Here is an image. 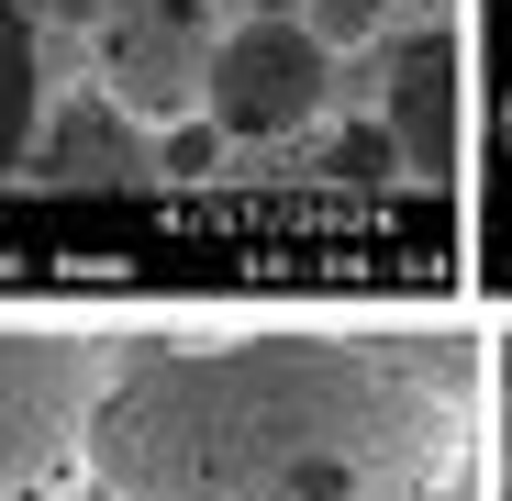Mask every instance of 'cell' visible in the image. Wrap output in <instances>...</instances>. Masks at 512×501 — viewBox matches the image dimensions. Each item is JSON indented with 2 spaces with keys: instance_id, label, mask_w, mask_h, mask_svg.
<instances>
[{
  "instance_id": "cell-6",
  "label": "cell",
  "mask_w": 512,
  "mask_h": 501,
  "mask_svg": "<svg viewBox=\"0 0 512 501\" xmlns=\"http://www.w3.org/2000/svg\"><path fill=\"white\" fill-rule=\"evenodd\" d=\"M23 167H34V179H56V190H145V179H167V167H156V123H134L112 90L45 112V134H34Z\"/></svg>"
},
{
  "instance_id": "cell-11",
  "label": "cell",
  "mask_w": 512,
  "mask_h": 501,
  "mask_svg": "<svg viewBox=\"0 0 512 501\" xmlns=\"http://www.w3.org/2000/svg\"><path fill=\"white\" fill-rule=\"evenodd\" d=\"M23 12H90V0H23Z\"/></svg>"
},
{
  "instance_id": "cell-8",
  "label": "cell",
  "mask_w": 512,
  "mask_h": 501,
  "mask_svg": "<svg viewBox=\"0 0 512 501\" xmlns=\"http://www.w3.org/2000/svg\"><path fill=\"white\" fill-rule=\"evenodd\" d=\"M323 179H346V190L401 179V145H390V123H379V112H368V123H346V134H334V156H323Z\"/></svg>"
},
{
  "instance_id": "cell-9",
  "label": "cell",
  "mask_w": 512,
  "mask_h": 501,
  "mask_svg": "<svg viewBox=\"0 0 512 501\" xmlns=\"http://www.w3.org/2000/svg\"><path fill=\"white\" fill-rule=\"evenodd\" d=\"M301 23H312L323 45H346V34H368V23H379V0H312Z\"/></svg>"
},
{
  "instance_id": "cell-3",
  "label": "cell",
  "mask_w": 512,
  "mask_h": 501,
  "mask_svg": "<svg viewBox=\"0 0 512 501\" xmlns=\"http://www.w3.org/2000/svg\"><path fill=\"white\" fill-rule=\"evenodd\" d=\"M201 112L234 145H301V134H323V112H334V45L301 12L223 23L212 34V67H201Z\"/></svg>"
},
{
  "instance_id": "cell-4",
  "label": "cell",
  "mask_w": 512,
  "mask_h": 501,
  "mask_svg": "<svg viewBox=\"0 0 512 501\" xmlns=\"http://www.w3.org/2000/svg\"><path fill=\"white\" fill-rule=\"evenodd\" d=\"M201 67H212V45H201V23H190V0H134V12L101 23V90H112L134 123L201 112Z\"/></svg>"
},
{
  "instance_id": "cell-2",
  "label": "cell",
  "mask_w": 512,
  "mask_h": 501,
  "mask_svg": "<svg viewBox=\"0 0 512 501\" xmlns=\"http://www.w3.org/2000/svg\"><path fill=\"white\" fill-rule=\"evenodd\" d=\"M123 346L67 323H0V501H78L90 490V412Z\"/></svg>"
},
{
  "instance_id": "cell-12",
  "label": "cell",
  "mask_w": 512,
  "mask_h": 501,
  "mask_svg": "<svg viewBox=\"0 0 512 501\" xmlns=\"http://www.w3.org/2000/svg\"><path fill=\"white\" fill-rule=\"evenodd\" d=\"M457 501H468V490H457Z\"/></svg>"
},
{
  "instance_id": "cell-1",
  "label": "cell",
  "mask_w": 512,
  "mask_h": 501,
  "mask_svg": "<svg viewBox=\"0 0 512 501\" xmlns=\"http://www.w3.org/2000/svg\"><path fill=\"white\" fill-rule=\"evenodd\" d=\"M468 334H156L90 412V501H457Z\"/></svg>"
},
{
  "instance_id": "cell-10",
  "label": "cell",
  "mask_w": 512,
  "mask_h": 501,
  "mask_svg": "<svg viewBox=\"0 0 512 501\" xmlns=\"http://www.w3.org/2000/svg\"><path fill=\"white\" fill-rule=\"evenodd\" d=\"M501 457H512V346H501Z\"/></svg>"
},
{
  "instance_id": "cell-7",
  "label": "cell",
  "mask_w": 512,
  "mask_h": 501,
  "mask_svg": "<svg viewBox=\"0 0 512 501\" xmlns=\"http://www.w3.org/2000/svg\"><path fill=\"white\" fill-rule=\"evenodd\" d=\"M45 134V67H34V23H23V0H0V179L34 156Z\"/></svg>"
},
{
  "instance_id": "cell-5",
  "label": "cell",
  "mask_w": 512,
  "mask_h": 501,
  "mask_svg": "<svg viewBox=\"0 0 512 501\" xmlns=\"http://www.w3.org/2000/svg\"><path fill=\"white\" fill-rule=\"evenodd\" d=\"M379 123H390V145L423 190L457 179V45H446V23L401 34V56L379 67Z\"/></svg>"
}]
</instances>
